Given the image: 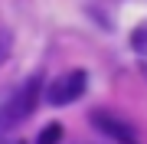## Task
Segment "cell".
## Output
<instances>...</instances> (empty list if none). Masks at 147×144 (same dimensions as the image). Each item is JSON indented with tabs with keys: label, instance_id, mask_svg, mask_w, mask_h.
Wrapping results in <instances>:
<instances>
[{
	"label": "cell",
	"instance_id": "5",
	"mask_svg": "<svg viewBox=\"0 0 147 144\" xmlns=\"http://www.w3.org/2000/svg\"><path fill=\"white\" fill-rule=\"evenodd\" d=\"M131 46L137 49V53H144V56H147V23L134 30V36H131Z\"/></svg>",
	"mask_w": 147,
	"mask_h": 144
},
{
	"label": "cell",
	"instance_id": "1",
	"mask_svg": "<svg viewBox=\"0 0 147 144\" xmlns=\"http://www.w3.org/2000/svg\"><path fill=\"white\" fill-rule=\"evenodd\" d=\"M42 92H46V89H42V79H39V75H33V79H26V82H23V85L16 89L10 98L3 101V105H0V115H3L7 121L16 128L23 118H30V115H33V108H36V101H39Z\"/></svg>",
	"mask_w": 147,
	"mask_h": 144
},
{
	"label": "cell",
	"instance_id": "2",
	"mask_svg": "<svg viewBox=\"0 0 147 144\" xmlns=\"http://www.w3.org/2000/svg\"><path fill=\"white\" fill-rule=\"evenodd\" d=\"M85 85H88V75H85L82 69H72V72H62L59 79L49 82L46 92H42V98H46L49 105L62 108V105H69V101L82 98L85 95Z\"/></svg>",
	"mask_w": 147,
	"mask_h": 144
},
{
	"label": "cell",
	"instance_id": "7",
	"mask_svg": "<svg viewBox=\"0 0 147 144\" xmlns=\"http://www.w3.org/2000/svg\"><path fill=\"white\" fill-rule=\"evenodd\" d=\"M10 131H13V124L0 115V144H10Z\"/></svg>",
	"mask_w": 147,
	"mask_h": 144
},
{
	"label": "cell",
	"instance_id": "6",
	"mask_svg": "<svg viewBox=\"0 0 147 144\" xmlns=\"http://www.w3.org/2000/svg\"><path fill=\"white\" fill-rule=\"evenodd\" d=\"M10 46H13L10 33H0V66H3V62H7V56H10Z\"/></svg>",
	"mask_w": 147,
	"mask_h": 144
},
{
	"label": "cell",
	"instance_id": "4",
	"mask_svg": "<svg viewBox=\"0 0 147 144\" xmlns=\"http://www.w3.org/2000/svg\"><path fill=\"white\" fill-rule=\"evenodd\" d=\"M59 138H62V124H46V128L39 131V138H36V144H59Z\"/></svg>",
	"mask_w": 147,
	"mask_h": 144
},
{
	"label": "cell",
	"instance_id": "3",
	"mask_svg": "<svg viewBox=\"0 0 147 144\" xmlns=\"http://www.w3.org/2000/svg\"><path fill=\"white\" fill-rule=\"evenodd\" d=\"M92 121H95V128L98 131H105V134H111L118 144H137L134 141V131L127 128L124 121H118V118H111V115H101V112H95L92 115Z\"/></svg>",
	"mask_w": 147,
	"mask_h": 144
}]
</instances>
